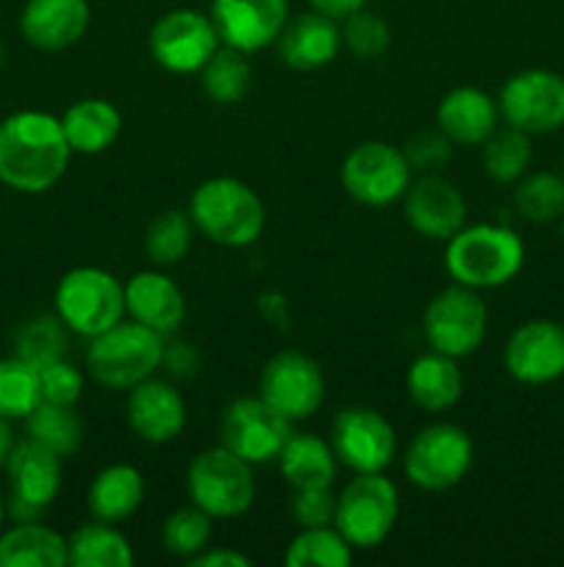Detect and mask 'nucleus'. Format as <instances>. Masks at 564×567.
<instances>
[{"mask_svg": "<svg viewBox=\"0 0 564 567\" xmlns=\"http://www.w3.org/2000/svg\"><path fill=\"white\" fill-rule=\"evenodd\" d=\"M258 396L293 424L313 419L326 396L324 369L307 352L282 349L260 371Z\"/></svg>", "mask_w": 564, "mask_h": 567, "instance_id": "9b49d317", "label": "nucleus"}, {"mask_svg": "<svg viewBox=\"0 0 564 567\" xmlns=\"http://www.w3.org/2000/svg\"><path fill=\"white\" fill-rule=\"evenodd\" d=\"M221 446L230 449L249 465L274 463L282 446L291 437L293 421L276 413L269 402L260 396L236 399L221 415Z\"/></svg>", "mask_w": 564, "mask_h": 567, "instance_id": "ddd939ff", "label": "nucleus"}, {"mask_svg": "<svg viewBox=\"0 0 564 567\" xmlns=\"http://www.w3.org/2000/svg\"><path fill=\"white\" fill-rule=\"evenodd\" d=\"M144 493H147V485H144L142 471L127 463H114L92 480L88 513L103 524H119V520L136 515L144 502Z\"/></svg>", "mask_w": 564, "mask_h": 567, "instance_id": "bb28decb", "label": "nucleus"}, {"mask_svg": "<svg viewBox=\"0 0 564 567\" xmlns=\"http://www.w3.org/2000/svg\"><path fill=\"white\" fill-rule=\"evenodd\" d=\"M498 103L476 86H457L437 105V127L462 147L484 144L498 127Z\"/></svg>", "mask_w": 564, "mask_h": 567, "instance_id": "b1692460", "label": "nucleus"}, {"mask_svg": "<svg viewBox=\"0 0 564 567\" xmlns=\"http://www.w3.org/2000/svg\"><path fill=\"white\" fill-rule=\"evenodd\" d=\"M498 114L509 127L542 136L564 125V75L553 70H523L498 94Z\"/></svg>", "mask_w": 564, "mask_h": 567, "instance_id": "f8f14e48", "label": "nucleus"}, {"mask_svg": "<svg viewBox=\"0 0 564 567\" xmlns=\"http://www.w3.org/2000/svg\"><path fill=\"white\" fill-rule=\"evenodd\" d=\"M125 410L130 430L153 446H164L186 430V399L166 380L149 377L130 388Z\"/></svg>", "mask_w": 564, "mask_h": 567, "instance_id": "aec40b11", "label": "nucleus"}, {"mask_svg": "<svg viewBox=\"0 0 564 567\" xmlns=\"http://www.w3.org/2000/svg\"><path fill=\"white\" fill-rule=\"evenodd\" d=\"M6 498H3V493H0V532H3V520H6Z\"/></svg>", "mask_w": 564, "mask_h": 567, "instance_id": "09e8293b", "label": "nucleus"}, {"mask_svg": "<svg viewBox=\"0 0 564 567\" xmlns=\"http://www.w3.org/2000/svg\"><path fill=\"white\" fill-rule=\"evenodd\" d=\"M531 136L518 131V127H503V131L492 133L484 144H481V166L484 175L495 183H518L531 166Z\"/></svg>", "mask_w": 564, "mask_h": 567, "instance_id": "72a5a7b5", "label": "nucleus"}, {"mask_svg": "<svg viewBox=\"0 0 564 567\" xmlns=\"http://www.w3.org/2000/svg\"><path fill=\"white\" fill-rule=\"evenodd\" d=\"M191 565L197 567H249L252 565V559L243 557L241 551H236V548H205V551H199L197 557L188 559Z\"/></svg>", "mask_w": 564, "mask_h": 567, "instance_id": "c03bdc74", "label": "nucleus"}, {"mask_svg": "<svg viewBox=\"0 0 564 567\" xmlns=\"http://www.w3.org/2000/svg\"><path fill=\"white\" fill-rule=\"evenodd\" d=\"M199 75H202V92L216 105L241 103L252 86V64L247 61V53L227 48V44H221L210 55Z\"/></svg>", "mask_w": 564, "mask_h": 567, "instance_id": "2f4dec72", "label": "nucleus"}, {"mask_svg": "<svg viewBox=\"0 0 564 567\" xmlns=\"http://www.w3.org/2000/svg\"><path fill=\"white\" fill-rule=\"evenodd\" d=\"M164 365H169L175 377H191L197 371V354L188 343H171L164 349Z\"/></svg>", "mask_w": 564, "mask_h": 567, "instance_id": "a18cd8bd", "label": "nucleus"}, {"mask_svg": "<svg viewBox=\"0 0 564 567\" xmlns=\"http://www.w3.org/2000/svg\"><path fill=\"white\" fill-rule=\"evenodd\" d=\"M282 476L293 491L299 487H332L337 476V457L330 441L313 432H291L280 457Z\"/></svg>", "mask_w": 564, "mask_h": 567, "instance_id": "cd10ccee", "label": "nucleus"}, {"mask_svg": "<svg viewBox=\"0 0 564 567\" xmlns=\"http://www.w3.org/2000/svg\"><path fill=\"white\" fill-rule=\"evenodd\" d=\"M92 11L86 0H28L20 14V31L36 50H66L81 42Z\"/></svg>", "mask_w": 564, "mask_h": 567, "instance_id": "4be33fe9", "label": "nucleus"}, {"mask_svg": "<svg viewBox=\"0 0 564 567\" xmlns=\"http://www.w3.org/2000/svg\"><path fill=\"white\" fill-rule=\"evenodd\" d=\"M55 316L70 332L94 338L127 316L125 286L100 266H77L59 280L53 293Z\"/></svg>", "mask_w": 564, "mask_h": 567, "instance_id": "39448f33", "label": "nucleus"}, {"mask_svg": "<svg viewBox=\"0 0 564 567\" xmlns=\"http://www.w3.org/2000/svg\"><path fill=\"white\" fill-rule=\"evenodd\" d=\"M66 354V327L59 316H33L17 330L14 358L33 369L55 363Z\"/></svg>", "mask_w": 564, "mask_h": 567, "instance_id": "4c0bfd02", "label": "nucleus"}, {"mask_svg": "<svg viewBox=\"0 0 564 567\" xmlns=\"http://www.w3.org/2000/svg\"><path fill=\"white\" fill-rule=\"evenodd\" d=\"M164 336L133 319H122L88 338L86 371L97 385L130 391L164 365Z\"/></svg>", "mask_w": 564, "mask_h": 567, "instance_id": "20e7f679", "label": "nucleus"}, {"mask_svg": "<svg viewBox=\"0 0 564 567\" xmlns=\"http://www.w3.org/2000/svg\"><path fill=\"white\" fill-rule=\"evenodd\" d=\"M453 142L446 133L437 127V131H420L404 144V155H407L412 172H437L451 161Z\"/></svg>", "mask_w": 564, "mask_h": 567, "instance_id": "37998d69", "label": "nucleus"}, {"mask_svg": "<svg viewBox=\"0 0 564 567\" xmlns=\"http://www.w3.org/2000/svg\"><path fill=\"white\" fill-rule=\"evenodd\" d=\"M6 476L11 485L6 513L14 520H36L61 491V457L42 443L25 437L11 449L6 460Z\"/></svg>", "mask_w": 564, "mask_h": 567, "instance_id": "dca6fc26", "label": "nucleus"}, {"mask_svg": "<svg viewBox=\"0 0 564 567\" xmlns=\"http://www.w3.org/2000/svg\"><path fill=\"white\" fill-rule=\"evenodd\" d=\"M398 487L379 474H354V480L337 493L335 529L348 546L368 551L382 546L398 520Z\"/></svg>", "mask_w": 564, "mask_h": 567, "instance_id": "0eeeda50", "label": "nucleus"}, {"mask_svg": "<svg viewBox=\"0 0 564 567\" xmlns=\"http://www.w3.org/2000/svg\"><path fill=\"white\" fill-rule=\"evenodd\" d=\"M274 44L280 50V59L291 70H321V66L332 64L341 50V22L315 9L304 11L285 22Z\"/></svg>", "mask_w": 564, "mask_h": 567, "instance_id": "5701e85b", "label": "nucleus"}, {"mask_svg": "<svg viewBox=\"0 0 564 567\" xmlns=\"http://www.w3.org/2000/svg\"><path fill=\"white\" fill-rule=\"evenodd\" d=\"M39 385H42V402L77 404V399L83 396L81 369H75L66 358L39 369Z\"/></svg>", "mask_w": 564, "mask_h": 567, "instance_id": "79ce46f5", "label": "nucleus"}, {"mask_svg": "<svg viewBox=\"0 0 564 567\" xmlns=\"http://www.w3.org/2000/svg\"><path fill=\"white\" fill-rule=\"evenodd\" d=\"M194 221L188 210L180 208H166L155 216L144 233V252L153 260L158 269L180 264L188 255L194 241Z\"/></svg>", "mask_w": 564, "mask_h": 567, "instance_id": "473e14b6", "label": "nucleus"}, {"mask_svg": "<svg viewBox=\"0 0 564 567\" xmlns=\"http://www.w3.org/2000/svg\"><path fill=\"white\" fill-rule=\"evenodd\" d=\"M136 563L130 540L114 524H86L66 537V565L72 567H130Z\"/></svg>", "mask_w": 564, "mask_h": 567, "instance_id": "c756f323", "label": "nucleus"}, {"mask_svg": "<svg viewBox=\"0 0 564 567\" xmlns=\"http://www.w3.org/2000/svg\"><path fill=\"white\" fill-rule=\"evenodd\" d=\"M125 310L133 321L166 338L186 319V297L166 271L144 269L125 282Z\"/></svg>", "mask_w": 564, "mask_h": 567, "instance_id": "412c9836", "label": "nucleus"}, {"mask_svg": "<svg viewBox=\"0 0 564 567\" xmlns=\"http://www.w3.org/2000/svg\"><path fill=\"white\" fill-rule=\"evenodd\" d=\"M14 432H11V421L0 419V468H6L11 449H14Z\"/></svg>", "mask_w": 564, "mask_h": 567, "instance_id": "de8ad7c7", "label": "nucleus"}, {"mask_svg": "<svg viewBox=\"0 0 564 567\" xmlns=\"http://www.w3.org/2000/svg\"><path fill=\"white\" fill-rule=\"evenodd\" d=\"M332 449L337 463L354 474H379L396 457V430L374 408H343L332 421Z\"/></svg>", "mask_w": 564, "mask_h": 567, "instance_id": "2eb2a0df", "label": "nucleus"}, {"mask_svg": "<svg viewBox=\"0 0 564 567\" xmlns=\"http://www.w3.org/2000/svg\"><path fill=\"white\" fill-rule=\"evenodd\" d=\"M310 6H313L315 11H321V14L332 17V20H346L348 14H354V11L365 9L368 6V0H310Z\"/></svg>", "mask_w": 564, "mask_h": 567, "instance_id": "49530a36", "label": "nucleus"}, {"mask_svg": "<svg viewBox=\"0 0 564 567\" xmlns=\"http://www.w3.org/2000/svg\"><path fill=\"white\" fill-rule=\"evenodd\" d=\"M188 216L205 238L230 249L254 244L265 227L263 199L238 177H210L199 183L188 203Z\"/></svg>", "mask_w": 564, "mask_h": 567, "instance_id": "7ed1b4c3", "label": "nucleus"}, {"mask_svg": "<svg viewBox=\"0 0 564 567\" xmlns=\"http://www.w3.org/2000/svg\"><path fill=\"white\" fill-rule=\"evenodd\" d=\"M42 404L39 369L20 358L0 360V419L25 421Z\"/></svg>", "mask_w": 564, "mask_h": 567, "instance_id": "e433bc0d", "label": "nucleus"}, {"mask_svg": "<svg viewBox=\"0 0 564 567\" xmlns=\"http://www.w3.org/2000/svg\"><path fill=\"white\" fill-rule=\"evenodd\" d=\"M473 465V441L457 424H429L404 454V476L415 487L442 493L457 487Z\"/></svg>", "mask_w": 564, "mask_h": 567, "instance_id": "1a4fd4ad", "label": "nucleus"}, {"mask_svg": "<svg viewBox=\"0 0 564 567\" xmlns=\"http://www.w3.org/2000/svg\"><path fill=\"white\" fill-rule=\"evenodd\" d=\"M221 48L210 14L197 9H171L149 31V53L175 75H191L208 64L210 55Z\"/></svg>", "mask_w": 564, "mask_h": 567, "instance_id": "4468645a", "label": "nucleus"}, {"mask_svg": "<svg viewBox=\"0 0 564 567\" xmlns=\"http://www.w3.org/2000/svg\"><path fill=\"white\" fill-rule=\"evenodd\" d=\"M562 166H564V147H562Z\"/></svg>", "mask_w": 564, "mask_h": 567, "instance_id": "3c124183", "label": "nucleus"}, {"mask_svg": "<svg viewBox=\"0 0 564 567\" xmlns=\"http://www.w3.org/2000/svg\"><path fill=\"white\" fill-rule=\"evenodd\" d=\"M3 59H6V50H3V42H0V64H3Z\"/></svg>", "mask_w": 564, "mask_h": 567, "instance_id": "8fccbe9b", "label": "nucleus"}, {"mask_svg": "<svg viewBox=\"0 0 564 567\" xmlns=\"http://www.w3.org/2000/svg\"><path fill=\"white\" fill-rule=\"evenodd\" d=\"M341 39L363 61L382 59L393 42L387 22L379 14H374V11H368V6L348 14L346 20H341Z\"/></svg>", "mask_w": 564, "mask_h": 567, "instance_id": "ea45409f", "label": "nucleus"}, {"mask_svg": "<svg viewBox=\"0 0 564 567\" xmlns=\"http://www.w3.org/2000/svg\"><path fill=\"white\" fill-rule=\"evenodd\" d=\"M525 264L523 238L503 225H464L446 241V271L453 282L490 291L512 282Z\"/></svg>", "mask_w": 564, "mask_h": 567, "instance_id": "f03ea898", "label": "nucleus"}, {"mask_svg": "<svg viewBox=\"0 0 564 567\" xmlns=\"http://www.w3.org/2000/svg\"><path fill=\"white\" fill-rule=\"evenodd\" d=\"M514 208L525 221L551 225L564 216V175L556 172H531L518 181Z\"/></svg>", "mask_w": 564, "mask_h": 567, "instance_id": "f704fd0d", "label": "nucleus"}, {"mask_svg": "<svg viewBox=\"0 0 564 567\" xmlns=\"http://www.w3.org/2000/svg\"><path fill=\"white\" fill-rule=\"evenodd\" d=\"M487 324L490 313L479 291L459 282L435 293L424 310V336L429 349L457 360L479 352L487 338Z\"/></svg>", "mask_w": 564, "mask_h": 567, "instance_id": "6e6552de", "label": "nucleus"}, {"mask_svg": "<svg viewBox=\"0 0 564 567\" xmlns=\"http://www.w3.org/2000/svg\"><path fill=\"white\" fill-rule=\"evenodd\" d=\"M186 487L191 504L205 509L210 518H238L258 496L252 465L224 446L205 449L191 460Z\"/></svg>", "mask_w": 564, "mask_h": 567, "instance_id": "423d86ee", "label": "nucleus"}, {"mask_svg": "<svg viewBox=\"0 0 564 567\" xmlns=\"http://www.w3.org/2000/svg\"><path fill=\"white\" fill-rule=\"evenodd\" d=\"M210 20L221 44L241 53L271 48L291 20L288 0H210Z\"/></svg>", "mask_w": 564, "mask_h": 567, "instance_id": "f3484780", "label": "nucleus"}, {"mask_svg": "<svg viewBox=\"0 0 564 567\" xmlns=\"http://www.w3.org/2000/svg\"><path fill=\"white\" fill-rule=\"evenodd\" d=\"M61 127H64L72 153L100 155L119 138L122 114L111 100L86 97L64 111Z\"/></svg>", "mask_w": 564, "mask_h": 567, "instance_id": "a878e982", "label": "nucleus"}, {"mask_svg": "<svg viewBox=\"0 0 564 567\" xmlns=\"http://www.w3.org/2000/svg\"><path fill=\"white\" fill-rule=\"evenodd\" d=\"M66 537L39 520H17L0 532V567H64Z\"/></svg>", "mask_w": 564, "mask_h": 567, "instance_id": "c85d7f7f", "label": "nucleus"}, {"mask_svg": "<svg viewBox=\"0 0 564 567\" xmlns=\"http://www.w3.org/2000/svg\"><path fill=\"white\" fill-rule=\"evenodd\" d=\"M210 537H213V518L197 504L175 509L160 526L164 548L182 559H194L199 551H205L210 546Z\"/></svg>", "mask_w": 564, "mask_h": 567, "instance_id": "58836bf2", "label": "nucleus"}, {"mask_svg": "<svg viewBox=\"0 0 564 567\" xmlns=\"http://www.w3.org/2000/svg\"><path fill=\"white\" fill-rule=\"evenodd\" d=\"M509 377L523 385H547L564 377V327L534 319L520 324L503 347Z\"/></svg>", "mask_w": 564, "mask_h": 567, "instance_id": "a211bd4d", "label": "nucleus"}, {"mask_svg": "<svg viewBox=\"0 0 564 567\" xmlns=\"http://www.w3.org/2000/svg\"><path fill=\"white\" fill-rule=\"evenodd\" d=\"M337 496L332 487H299L293 491L291 513L299 529H313V526H332L335 524Z\"/></svg>", "mask_w": 564, "mask_h": 567, "instance_id": "a19ab883", "label": "nucleus"}, {"mask_svg": "<svg viewBox=\"0 0 564 567\" xmlns=\"http://www.w3.org/2000/svg\"><path fill=\"white\" fill-rule=\"evenodd\" d=\"M72 147L59 116L14 111L0 122V183L11 192L42 194L64 177Z\"/></svg>", "mask_w": 564, "mask_h": 567, "instance_id": "f257e3e1", "label": "nucleus"}, {"mask_svg": "<svg viewBox=\"0 0 564 567\" xmlns=\"http://www.w3.org/2000/svg\"><path fill=\"white\" fill-rule=\"evenodd\" d=\"M412 166H409L404 150L387 142H363L343 158L341 183L343 192L359 205L368 208H385L412 183Z\"/></svg>", "mask_w": 564, "mask_h": 567, "instance_id": "9d476101", "label": "nucleus"}, {"mask_svg": "<svg viewBox=\"0 0 564 567\" xmlns=\"http://www.w3.org/2000/svg\"><path fill=\"white\" fill-rule=\"evenodd\" d=\"M25 430L31 441L42 443L59 457H70L83 446V421L75 404L42 402L25 419Z\"/></svg>", "mask_w": 564, "mask_h": 567, "instance_id": "7c9ffc66", "label": "nucleus"}, {"mask_svg": "<svg viewBox=\"0 0 564 567\" xmlns=\"http://www.w3.org/2000/svg\"><path fill=\"white\" fill-rule=\"evenodd\" d=\"M352 559L354 548L335 529V524L302 529L285 551L288 567H348Z\"/></svg>", "mask_w": 564, "mask_h": 567, "instance_id": "c9c22d12", "label": "nucleus"}, {"mask_svg": "<svg viewBox=\"0 0 564 567\" xmlns=\"http://www.w3.org/2000/svg\"><path fill=\"white\" fill-rule=\"evenodd\" d=\"M404 219L418 236L429 241H448L468 219V205L462 192L446 177L424 172L404 192Z\"/></svg>", "mask_w": 564, "mask_h": 567, "instance_id": "6ab92c4d", "label": "nucleus"}, {"mask_svg": "<svg viewBox=\"0 0 564 567\" xmlns=\"http://www.w3.org/2000/svg\"><path fill=\"white\" fill-rule=\"evenodd\" d=\"M462 371L457 358L440 352H426L415 358L407 369V393L412 404L426 413H442L451 410L462 399Z\"/></svg>", "mask_w": 564, "mask_h": 567, "instance_id": "393cba45", "label": "nucleus"}]
</instances>
